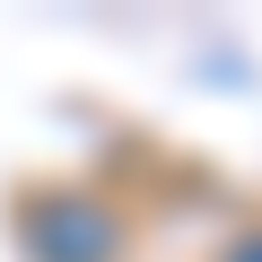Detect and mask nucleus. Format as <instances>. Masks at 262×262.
I'll list each match as a JSON object with an SVG mask.
<instances>
[{
    "label": "nucleus",
    "instance_id": "2",
    "mask_svg": "<svg viewBox=\"0 0 262 262\" xmlns=\"http://www.w3.org/2000/svg\"><path fill=\"white\" fill-rule=\"evenodd\" d=\"M227 262H262V236H245V245H236V253H227Z\"/></svg>",
    "mask_w": 262,
    "mask_h": 262
},
{
    "label": "nucleus",
    "instance_id": "1",
    "mask_svg": "<svg viewBox=\"0 0 262 262\" xmlns=\"http://www.w3.org/2000/svg\"><path fill=\"white\" fill-rule=\"evenodd\" d=\"M35 253H44V262H105V253H114V227H105L96 210L61 201V210H44V227H35Z\"/></svg>",
    "mask_w": 262,
    "mask_h": 262
}]
</instances>
